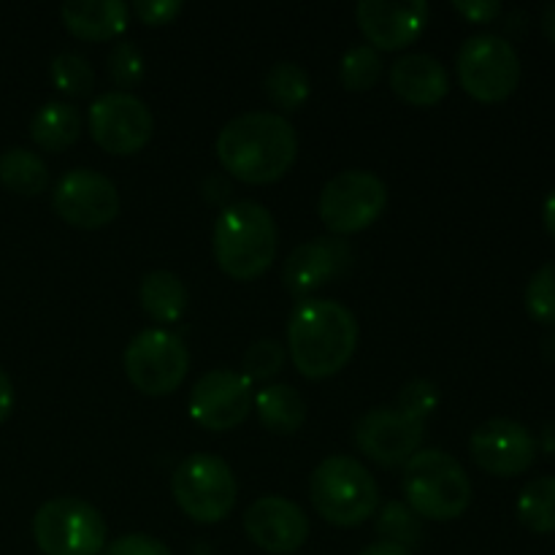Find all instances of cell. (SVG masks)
Segmentation results:
<instances>
[{"instance_id": "28", "label": "cell", "mask_w": 555, "mask_h": 555, "mask_svg": "<svg viewBox=\"0 0 555 555\" xmlns=\"http://www.w3.org/2000/svg\"><path fill=\"white\" fill-rule=\"evenodd\" d=\"M379 76H383V57H379V49H374L372 43H358V47L347 49L345 57H341L339 63V79L347 90H369V87L377 85Z\"/></svg>"}, {"instance_id": "8", "label": "cell", "mask_w": 555, "mask_h": 555, "mask_svg": "<svg viewBox=\"0 0 555 555\" xmlns=\"http://www.w3.org/2000/svg\"><path fill=\"white\" fill-rule=\"evenodd\" d=\"M459 79L472 98L482 103L504 101L520 85V57L507 38L496 33L469 36L459 49Z\"/></svg>"}, {"instance_id": "12", "label": "cell", "mask_w": 555, "mask_h": 555, "mask_svg": "<svg viewBox=\"0 0 555 555\" xmlns=\"http://www.w3.org/2000/svg\"><path fill=\"white\" fill-rule=\"evenodd\" d=\"M255 404L253 383L231 369H211L190 390L188 412L201 428L231 431Z\"/></svg>"}, {"instance_id": "41", "label": "cell", "mask_w": 555, "mask_h": 555, "mask_svg": "<svg viewBox=\"0 0 555 555\" xmlns=\"http://www.w3.org/2000/svg\"><path fill=\"white\" fill-rule=\"evenodd\" d=\"M542 450L547 455H555V421L545 423V428H542Z\"/></svg>"}, {"instance_id": "11", "label": "cell", "mask_w": 555, "mask_h": 555, "mask_svg": "<svg viewBox=\"0 0 555 555\" xmlns=\"http://www.w3.org/2000/svg\"><path fill=\"white\" fill-rule=\"evenodd\" d=\"M90 133L112 155H135L152 139V112L128 90L103 92L90 106Z\"/></svg>"}, {"instance_id": "4", "label": "cell", "mask_w": 555, "mask_h": 555, "mask_svg": "<svg viewBox=\"0 0 555 555\" xmlns=\"http://www.w3.org/2000/svg\"><path fill=\"white\" fill-rule=\"evenodd\" d=\"M406 504L421 518L428 520H455L469 509L472 504V480L464 466L439 448L417 450L406 461L404 480Z\"/></svg>"}, {"instance_id": "9", "label": "cell", "mask_w": 555, "mask_h": 555, "mask_svg": "<svg viewBox=\"0 0 555 555\" xmlns=\"http://www.w3.org/2000/svg\"><path fill=\"white\" fill-rule=\"evenodd\" d=\"M385 204H388V188L377 173L347 168L325 182L318 211L331 233L350 236L372 225L383 215Z\"/></svg>"}, {"instance_id": "20", "label": "cell", "mask_w": 555, "mask_h": 555, "mask_svg": "<svg viewBox=\"0 0 555 555\" xmlns=\"http://www.w3.org/2000/svg\"><path fill=\"white\" fill-rule=\"evenodd\" d=\"M60 20L74 36L87 41L117 38L128 27L130 11L122 0H68L60 5Z\"/></svg>"}, {"instance_id": "32", "label": "cell", "mask_w": 555, "mask_h": 555, "mask_svg": "<svg viewBox=\"0 0 555 555\" xmlns=\"http://www.w3.org/2000/svg\"><path fill=\"white\" fill-rule=\"evenodd\" d=\"M144 54L133 41H119L108 52V74L119 87H133L144 79Z\"/></svg>"}, {"instance_id": "31", "label": "cell", "mask_w": 555, "mask_h": 555, "mask_svg": "<svg viewBox=\"0 0 555 555\" xmlns=\"http://www.w3.org/2000/svg\"><path fill=\"white\" fill-rule=\"evenodd\" d=\"M285 347L276 339H260L244 356V377L249 383H260V379L274 377L285 366Z\"/></svg>"}, {"instance_id": "38", "label": "cell", "mask_w": 555, "mask_h": 555, "mask_svg": "<svg viewBox=\"0 0 555 555\" xmlns=\"http://www.w3.org/2000/svg\"><path fill=\"white\" fill-rule=\"evenodd\" d=\"M361 555H412V551H404L399 545H390V542H374V545L363 547Z\"/></svg>"}, {"instance_id": "37", "label": "cell", "mask_w": 555, "mask_h": 555, "mask_svg": "<svg viewBox=\"0 0 555 555\" xmlns=\"http://www.w3.org/2000/svg\"><path fill=\"white\" fill-rule=\"evenodd\" d=\"M11 410H14V385H11L9 374L0 369V423L9 421Z\"/></svg>"}, {"instance_id": "15", "label": "cell", "mask_w": 555, "mask_h": 555, "mask_svg": "<svg viewBox=\"0 0 555 555\" xmlns=\"http://www.w3.org/2000/svg\"><path fill=\"white\" fill-rule=\"evenodd\" d=\"M469 453L482 472L493 477L524 475L537 459V439L524 423L493 417L475 428Z\"/></svg>"}, {"instance_id": "1", "label": "cell", "mask_w": 555, "mask_h": 555, "mask_svg": "<svg viewBox=\"0 0 555 555\" xmlns=\"http://www.w3.org/2000/svg\"><path fill=\"white\" fill-rule=\"evenodd\" d=\"M296 155V128L276 112H244L222 125L217 135L222 168L249 184H269L285 177Z\"/></svg>"}, {"instance_id": "24", "label": "cell", "mask_w": 555, "mask_h": 555, "mask_svg": "<svg viewBox=\"0 0 555 555\" xmlns=\"http://www.w3.org/2000/svg\"><path fill=\"white\" fill-rule=\"evenodd\" d=\"M0 184L16 195H41L49 184V168L36 152L25 146H11L0 155Z\"/></svg>"}, {"instance_id": "2", "label": "cell", "mask_w": 555, "mask_h": 555, "mask_svg": "<svg viewBox=\"0 0 555 555\" xmlns=\"http://www.w3.org/2000/svg\"><path fill=\"white\" fill-rule=\"evenodd\" d=\"M287 347L304 377H331L350 363L358 347L356 314L331 298H304L293 307Z\"/></svg>"}, {"instance_id": "33", "label": "cell", "mask_w": 555, "mask_h": 555, "mask_svg": "<svg viewBox=\"0 0 555 555\" xmlns=\"http://www.w3.org/2000/svg\"><path fill=\"white\" fill-rule=\"evenodd\" d=\"M401 412L417 417V421L426 423V417H431L439 406V388L431 379H412L404 388L399 390V401H396Z\"/></svg>"}, {"instance_id": "13", "label": "cell", "mask_w": 555, "mask_h": 555, "mask_svg": "<svg viewBox=\"0 0 555 555\" xmlns=\"http://www.w3.org/2000/svg\"><path fill=\"white\" fill-rule=\"evenodd\" d=\"M52 206L70 225L101 228L119 215V190L95 168H70L54 184Z\"/></svg>"}, {"instance_id": "6", "label": "cell", "mask_w": 555, "mask_h": 555, "mask_svg": "<svg viewBox=\"0 0 555 555\" xmlns=\"http://www.w3.org/2000/svg\"><path fill=\"white\" fill-rule=\"evenodd\" d=\"M33 540L43 555H101L108 529L103 515L85 499L57 496L33 515Z\"/></svg>"}, {"instance_id": "17", "label": "cell", "mask_w": 555, "mask_h": 555, "mask_svg": "<svg viewBox=\"0 0 555 555\" xmlns=\"http://www.w3.org/2000/svg\"><path fill=\"white\" fill-rule=\"evenodd\" d=\"M352 263V247L345 238H312L287 255L282 282L293 296H307L345 274Z\"/></svg>"}, {"instance_id": "35", "label": "cell", "mask_w": 555, "mask_h": 555, "mask_svg": "<svg viewBox=\"0 0 555 555\" xmlns=\"http://www.w3.org/2000/svg\"><path fill=\"white\" fill-rule=\"evenodd\" d=\"M135 14L146 25H166V22L177 20L182 11V0H135Z\"/></svg>"}, {"instance_id": "7", "label": "cell", "mask_w": 555, "mask_h": 555, "mask_svg": "<svg viewBox=\"0 0 555 555\" xmlns=\"http://www.w3.org/2000/svg\"><path fill=\"white\" fill-rule=\"evenodd\" d=\"M171 493L195 524H220L236 504V477L228 461L211 453L188 455L171 477Z\"/></svg>"}, {"instance_id": "3", "label": "cell", "mask_w": 555, "mask_h": 555, "mask_svg": "<svg viewBox=\"0 0 555 555\" xmlns=\"http://www.w3.org/2000/svg\"><path fill=\"white\" fill-rule=\"evenodd\" d=\"M211 247L220 269L233 280H255L276 258V222L263 204L236 201L215 222Z\"/></svg>"}, {"instance_id": "40", "label": "cell", "mask_w": 555, "mask_h": 555, "mask_svg": "<svg viewBox=\"0 0 555 555\" xmlns=\"http://www.w3.org/2000/svg\"><path fill=\"white\" fill-rule=\"evenodd\" d=\"M542 30L555 43V3H547L545 11H542Z\"/></svg>"}, {"instance_id": "30", "label": "cell", "mask_w": 555, "mask_h": 555, "mask_svg": "<svg viewBox=\"0 0 555 555\" xmlns=\"http://www.w3.org/2000/svg\"><path fill=\"white\" fill-rule=\"evenodd\" d=\"M526 309L531 318L542 325L555 328V260H547L545 266L534 271L526 287Z\"/></svg>"}, {"instance_id": "26", "label": "cell", "mask_w": 555, "mask_h": 555, "mask_svg": "<svg viewBox=\"0 0 555 555\" xmlns=\"http://www.w3.org/2000/svg\"><path fill=\"white\" fill-rule=\"evenodd\" d=\"M266 98L274 103L276 108L285 112H296L304 101L309 98V74L293 60H280L269 68L263 79Z\"/></svg>"}, {"instance_id": "23", "label": "cell", "mask_w": 555, "mask_h": 555, "mask_svg": "<svg viewBox=\"0 0 555 555\" xmlns=\"http://www.w3.org/2000/svg\"><path fill=\"white\" fill-rule=\"evenodd\" d=\"M255 412H258L260 423L271 434H280V437L296 434L304 426V421H307V404H304L301 393L285 383L266 385L263 390H258Z\"/></svg>"}, {"instance_id": "16", "label": "cell", "mask_w": 555, "mask_h": 555, "mask_svg": "<svg viewBox=\"0 0 555 555\" xmlns=\"http://www.w3.org/2000/svg\"><path fill=\"white\" fill-rule=\"evenodd\" d=\"M247 537L266 553H296L309 537V518L285 496H260L244 513Z\"/></svg>"}, {"instance_id": "25", "label": "cell", "mask_w": 555, "mask_h": 555, "mask_svg": "<svg viewBox=\"0 0 555 555\" xmlns=\"http://www.w3.org/2000/svg\"><path fill=\"white\" fill-rule=\"evenodd\" d=\"M518 518L534 534L555 531V477H537L520 491Z\"/></svg>"}, {"instance_id": "19", "label": "cell", "mask_w": 555, "mask_h": 555, "mask_svg": "<svg viewBox=\"0 0 555 555\" xmlns=\"http://www.w3.org/2000/svg\"><path fill=\"white\" fill-rule=\"evenodd\" d=\"M390 87L412 106H434L448 95V70L442 60L426 52H410L390 68Z\"/></svg>"}, {"instance_id": "22", "label": "cell", "mask_w": 555, "mask_h": 555, "mask_svg": "<svg viewBox=\"0 0 555 555\" xmlns=\"http://www.w3.org/2000/svg\"><path fill=\"white\" fill-rule=\"evenodd\" d=\"M81 135V114L68 101H49L30 119V139L47 152H63Z\"/></svg>"}, {"instance_id": "36", "label": "cell", "mask_w": 555, "mask_h": 555, "mask_svg": "<svg viewBox=\"0 0 555 555\" xmlns=\"http://www.w3.org/2000/svg\"><path fill=\"white\" fill-rule=\"evenodd\" d=\"M453 9L464 14L469 22H493L502 14L499 0H453Z\"/></svg>"}, {"instance_id": "10", "label": "cell", "mask_w": 555, "mask_h": 555, "mask_svg": "<svg viewBox=\"0 0 555 555\" xmlns=\"http://www.w3.org/2000/svg\"><path fill=\"white\" fill-rule=\"evenodd\" d=\"M125 374L146 396H168L184 383L190 352L182 336L168 328H146L125 347Z\"/></svg>"}, {"instance_id": "21", "label": "cell", "mask_w": 555, "mask_h": 555, "mask_svg": "<svg viewBox=\"0 0 555 555\" xmlns=\"http://www.w3.org/2000/svg\"><path fill=\"white\" fill-rule=\"evenodd\" d=\"M139 298L144 312L150 314L155 323H166V325L182 320L190 304L184 282L168 269H157V271H150V274H144V280H141V287H139Z\"/></svg>"}, {"instance_id": "5", "label": "cell", "mask_w": 555, "mask_h": 555, "mask_svg": "<svg viewBox=\"0 0 555 555\" xmlns=\"http://www.w3.org/2000/svg\"><path fill=\"white\" fill-rule=\"evenodd\" d=\"M312 504L331 526L352 529L377 513L379 488L372 472L350 455H331L312 472Z\"/></svg>"}, {"instance_id": "29", "label": "cell", "mask_w": 555, "mask_h": 555, "mask_svg": "<svg viewBox=\"0 0 555 555\" xmlns=\"http://www.w3.org/2000/svg\"><path fill=\"white\" fill-rule=\"evenodd\" d=\"M49 70H52L54 87L65 95H90L92 87H95V70H92L90 60L76 52H60L49 65Z\"/></svg>"}, {"instance_id": "18", "label": "cell", "mask_w": 555, "mask_h": 555, "mask_svg": "<svg viewBox=\"0 0 555 555\" xmlns=\"http://www.w3.org/2000/svg\"><path fill=\"white\" fill-rule=\"evenodd\" d=\"M358 25L374 49H401L415 41L428 20V3L423 0H361L356 5Z\"/></svg>"}, {"instance_id": "34", "label": "cell", "mask_w": 555, "mask_h": 555, "mask_svg": "<svg viewBox=\"0 0 555 555\" xmlns=\"http://www.w3.org/2000/svg\"><path fill=\"white\" fill-rule=\"evenodd\" d=\"M103 555H173L160 540L150 534H125L108 542Z\"/></svg>"}, {"instance_id": "27", "label": "cell", "mask_w": 555, "mask_h": 555, "mask_svg": "<svg viewBox=\"0 0 555 555\" xmlns=\"http://www.w3.org/2000/svg\"><path fill=\"white\" fill-rule=\"evenodd\" d=\"M377 531L379 537H383V542L399 545L404 547V551H412V547L421 545L423 540L421 515L404 502H388L379 509Z\"/></svg>"}, {"instance_id": "39", "label": "cell", "mask_w": 555, "mask_h": 555, "mask_svg": "<svg viewBox=\"0 0 555 555\" xmlns=\"http://www.w3.org/2000/svg\"><path fill=\"white\" fill-rule=\"evenodd\" d=\"M542 220H545L547 233H551L555 242V190H551V195L545 198V206H542Z\"/></svg>"}, {"instance_id": "14", "label": "cell", "mask_w": 555, "mask_h": 555, "mask_svg": "<svg viewBox=\"0 0 555 555\" xmlns=\"http://www.w3.org/2000/svg\"><path fill=\"white\" fill-rule=\"evenodd\" d=\"M426 423L406 415L399 406H374L356 423V444L383 466L406 464L423 442Z\"/></svg>"}]
</instances>
